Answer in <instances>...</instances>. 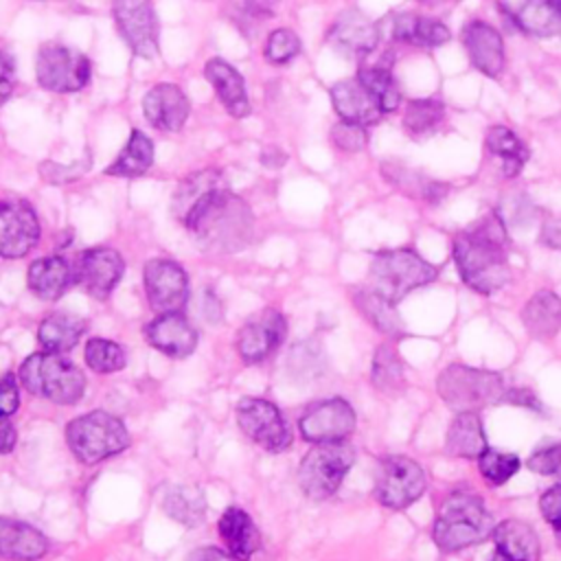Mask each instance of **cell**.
<instances>
[{
	"label": "cell",
	"mask_w": 561,
	"mask_h": 561,
	"mask_svg": "<svg viewBox=\"0 0 561 561\" xmlns=\"http://www.w3.org/2000/svg\"><path fill=\"white\" fill-rule=\"evenodd\" d=\"M497 213H489L454 237L451 250L460 278L478 294H493L511 278L508 232Z\"/></svg>",
	"instance_id": "cell-1"
},
{
	"label": "cell",
	"mask_w": 561,
	"mask_h": 561,
	"mask_svg": "<svg viewBox=\"0 0 561 561\" xmlns=\"http://www.w3.org/2000/svg\"><path fill=\"white\" fill-rule=\"evenodd\" d=\"M206 252L243 250L254 237V215L248 202L226 186L213 191L182 224Z\"/></svg>",
	"instance_id": "cell-2"
},
{
	"label": "cell",
	"mask_w": 561,
	"mask_h": 561,
	"mask_svg": "<svg viewBox=\"0 0 561 561\" xmlns=\"http://www.w3.org/2000/svg\"><path fill=\"white\" fill-rule=\"evenodd\" d=\"M495 522L484 502L469 491H451L438 506L432 539L443 552H460L493 535Z\"/></svg>",
	"instance_id": "cell-3"
},
{
	"label": "cell",
	"mask_w": 561,
	"mask_h": 561,
	"mask_svg": "<svg viewBox=\"0 0 561 561\" xmlns=\"http://www.w3.org/2000/svg\"><path fill=\"white\" fill-rule=\"evenodd\" d=\"M22 386L57 405H72L83 397L85 377L61 353H33L20 366Z\"/></svg>",
	"instance_id": "cell-4"
},
{
	"label": "cell",
	"mask_w": 561,
	"mask_h": 561,
	"mask_svg": "<svg viewBox=\"0 0 561 561\" xmlns=\"http://www.w3.org/2000/svg\"><path fill=\"white\" fill-rule=\"evenodd\" d=\"M508 386L500 373L467 366L449 364L436 377L438 397L456 412H478L486 405L504 403Z\"/></svg>",
	"instance_id": "cell-5"
},
{
	"label": "cell",
	"mask_w": 561,
	"mask_h": 561,
	"mask_svg": "<svg viewBox=\"0 0 561 561\" xmlns=\"http://www.w3.org/2000/svg\"><path fill=\"white\" fill-rule=\"evenodd\" d=\"M370 285L375 291L386 296L390 302H399L410 291L430 285L438 270L425 261L412 248H397V250H381L375 254L370 263Z\"/></svg>",
	"instance_id": "cell-6"
},
{
	"label": "cell",
	"mask_w": 561,
	"mask_h": 561,
	"mask_svg": "<svg viewBox=\"0 0 561 561\" xmlns=\"http://www.w3.org/2000/svg\"><path fill=\"white\" fill-rule=\"evenodd\" d=\"M66 440L77 460L85 465H96L127 449L131 438L118 416L103 410H94L68 423Z\"/></svg>",
	"instance_id": "cell-7"
},
{
	"label": "cell",
	"mask_w": 561,
	"mask_h": 561,
	"mask_svg": "<svg viewBox=\"0 0 561 561\" xmlns=\"http://www.w3.org/2000/svg\"><path fill=\"white\" fill-rule=\"evenodd\" d=\"M353 462L355 449L346 440L313 445L298 467L300 491L311 500L331 497L340 489Z\"/></svg>",
	"instance_id": "cell-8"
},
{
	"label": "cell",
	"mask_w": 561,
	"mask_h": 561,
	"mask_svg": "<svg viewBox=\"0 0 561 561\" xmlns=\"http://www.w3.org/2000/svg\"><path fill=\"white\" fill-rule=\"evenodd\" d=\"M427 489L423 467L401 454H390L379 460L375 476V497L390 511H403L414 504Z\"/></svg>",
	"instance_id": "cell-9"
},
{
	"label": "cell",
	"mask_w": 561,
	"mask_h": 561,
	"mask_svg": "<svg viewBox=\"0 0 561 561\" xmlns=\"http://www.w3.org/2000/svg\"><path fill=\"white\" fill-rule=\"evenodd\" d=\"M35 77L48 92H79L90 81V59L81 50L50 42L37 53Z\"/></svg>",
	"instance_id": "cell-10"
},
{
	"label": "cell",
	"mask_w": 561,
	"mask_h": 561,
	"mask_svg": "<svg viewBox=\"0 0 561 561\" xmlns=\"http://www.w3.org/2000/svg\"><path fill=\"white\" fill-rule=\"evenodd\" d=\"M234 412L241 432L265 451L278 454L291 445V430L272 401L261 397H245L237 403Z\"/></svg>",
	"instance_id": "cell-11"
},
{
	"label": "cell",
	"mask_w": 561,
	"mask_h": 561,
	"mask_svg": "<svg viewBox=\"0 0 561 561\" xmlns=\"http://www.w3.org/2000/svg\"><path fill=\"white\" fill-rule=\"evenodd\" d=\"M112 18L118 35L134 55L151 59L158 53L160 22L151 0H114Z\"/></svg>",
	"instance_id": "cell-12"
},
{
	"label": "cell",
	"mask_w": 561,
	"mask_h": 561,
	"mask_svg": "<svg viewBox=\"0 0 561 561\" xmlns=\"http://www.w3.org/2000/svg\"><path fill=\"white\" fill-rule=\"evenodd\" d=\"M145 294L153 311L173 313L188 300V274L173 259H151L142 272Z\"/></svg>",
	"instance_id": "cell-13"
},
{
	"label": "cell",
	"mask_w": 561,
	"mask_h": 561,
	"mask_svg": "<svg viewBox=\"0 0 561 561\" xmlns=\"http://www.w3.org/2000/svg\"><path fill=\"white\" fill-rule=\"evenodd\" d=\"M298 427L300 436L313 445L342 443L355 430V410L344 399H324L302 412Z\"/></svg>",
	"instance_id": "cell-14"
},
{
	"label": "cell",
	"mask_w": 561,
	"mask_h": 561,
	"mask_svg": "<svg viewBox=\"0 0 561 561\" xmlns=\"http://www.w3.org/2000/svg\"><path fill=\"white\" fill-rule=\"evenodd\" d=\"M72 272L75 283H79L85 294H90L96 300H105L116 289L125 272V263L114 248L99 245L83 250L77 256Z\"/></svg>",
	"instance_id": "cell-15"
},
{
	"label": "cell",
	"mask_w": 561,
	"mask_h": 561,
	"mask_svg": "<svg viewBox=\"0 0 561 561\" xmlns=\"http://www.w3.org/2000/svg\"><path fill=\"white\" fill-rule=\"evenodd\" d=\"M39 239V219L31 204L11 199L0 204V259L28 254Z\"/></svg>",
	"instance_id": "cell-16"
},
{
	"label": "cell",
	"mask_w": 561,
	"mask_h": 561,
	"mask_svg": "<svg viewBox=\"0 0 561 561\" xmlns=\"http://www.w3.org/2000/svg\"><path fill=\"white\" fill-rule=\"evenodd\" d=\"M287 322L280 311L263 309L252 316L237 335V351L245 364H259L270 357L283 342Z\"/></svg>",
	"instance_id": "cell-17"
},
{
	"label": "cell",
	"mask_w": 561,
	"mask_h": 561,
	"mask_svg": "<svg viewBox=\"0 0 561 561\" xmlns=\"http://www.w3.org/2000/svg\"><path fill=\"white\" fill-rule=\"evenodd\" d=\"M329 44L346 57H368L379 44V26L357 9L337 15L327 35Z\"/></svg>",
	"instance_id": "cell-18"
},
{
	"label": "cell",
	"mask_w": 561,
	"mask_h": 561,
	"mask_svg": "<svg viewBox=\"0 0 561 561\" xmlns=\"http://www.w3.org/2000/svg\"><path fill=\"white\" fill-rule=\"evenodd\" d=\"M462 44L471 66L495 79L504 70V42L495 26L484 20H469L462 28Z\"/></svg>",
	"instance_id": "cell-19"
},
{
	"label": "cell",
	"mask_w": 561,
	"mask_h": 561,
	"mask_svg": "<svg viewBox=\"0 0 561 561\" xmlns=\"http://www.w3.org/2000/svg\"><path fill=\"white\" fill-rule=\"evenodd\" d=\"M142 114L158 131H180L191 114V103L180 85L158 83L145 94Z\"/></svg>",
	"instance_id": "cell-20"
},
{
	"label": "cell",
	"mask_w": 561,
	"mask_h": 561,
	"mask_svg": "<svg viewBox=\"0 0 561 561\" xmlns=\"http://www.w3.org/2000/svg\"><path fill=\"white\" fill-rule=\"evenodd\" d=\"M145 340L156 351L182 359L188 357L197 346V331L191 322L180 313H160L145 327Z\"/></svg>",
	"instance_id": "cell-21"
},
{
	"label": "cell",
	"mask_w": 561,
	"mask_h": 561,
	"mask_svg": "<svg viewBox=\"0 0 561 561\" xmlns=\"http://www.w3.org/2000/svg\"><path fill=\"white\" fill-rule=\"evenodd\" d=\"M329 94H331V103H333V110L337 112L340 121H348V123L368 127V125H375L383 116V112L377 105V101L373 99V94L359 83L357 77L333 83Z\"/></svg>",
	"instance_id": "cell-22"
},
{
	"label": "cell",
	"mask_w": 561,
	"mask_h": 561,
	"mask_svg": "<svg viewBox=\"0 0 561 561\" xmlns=\"http://www.w3.org/2000/svg\"><path fill=\"white\" fill-rule=\"evenodd\" d=\"M204 77L208 79L217 99L221 101V105L230 116L245 118L250 114L252 107L245 92V81L234 66H230L219 57H213L204 66Z\"/></svg>",
	"instance_id": "cell-23"
},
{
	"label": "cell",
	"mask_w": 561,
	"mask_h": 561,
	"mask_svg": "<svg viewBox=\"0 0 561 561\" xmlns=\"http://www.w3.org/2000/svg\"><path fill=\"white\" fill-rule=\"evenodd\" d=\"M217 533L226 543V550L237 559V561H248L261 543L259 530L252 522V517L239 508V506H228L217 524Z\"/></svg>",
	"instance_id": "cell-24"
},
{
	"label": "cell",
	"mask_w": 561,
	"mask_h": 561,
	"mask_svg": "<svg viewBox=\"0 0 561 561\" xmlns=\"http://www.w3.org/2000/svg\"><path fill=\"white\" fill-rule=\"evenodd\" d=\"M48 550L46 537L31 524L0 517V557L11 561H33Z\"/></svg>",
	"instance_id": "cell-25"
},
{
	"label": "cell",
	"mask_w": 561,
	"mask_h": 561,
	"mask_svg": "<svg viewBox=\"0 0 561 561\" xmlns=\"http://www.w3.org/2000/svg\"><path fill=\"white\" fill-rule=\"evenodd\" d=\"M495 552L508 561H539L541 546L530 524L522 519H504L493 528Z\"/></svg>",
	"instance_id": "cell-26"
},
{
	"label": "cell",
	"mask_w": 561,
	"mask_h": 561,
	"mask_svg": "<svg viewBox=\"0 0 561 561\" xmlns=\"http://www.w3.org/2000/svg\"><path fill=\"white\" fill-rule=\"evenodd\" d=\"M75 280L70 263L61 256H44L28 265L26 283L39 300H57Z\"/></svg>",
	"instance_id": "cell-27"
},
{
	"label": "cell",
	"mask_w": 561,
	"mask_h": 561,
	"mask_svg": "<svg viewBox=\"0 0 561 561\" xmlns=\"http://www.w3.org/2000/svg\"><path fill=\"white\" fill-rule=\"evenodd\" d=\"M489 449L478 412H458L445 436V451L454 458L478 460Z\"/></svg>",
	"instance_id": "cell-28"
},
{
	"label": "cell",
	"mask_w": 561,
	"mask_h": 561,
	"mask_svg": "<svg viewBox=\"0 0 561 561\" xmlns=\"http://www.w3.org/2000/svg\"><path fill=\"white\" fill-rule=\"evenodd\" d=\"M522 322L530 337L552 340L561 329V298L550 289H539L524 305Z\"/></svg>",
	"instance_id": "cell-29"
},
{
	"label": "cell",
	"mask_w": 561,
	"mask_h": 561,
	"mask_svg": "<svg viewBox=\"0 0 561 561\" xmlns=\"http://www.w3.org/2000/svg\"><path fill=\"white\" fill-rule=\"evenodd\" d=\"M392 37L419 46V48H436L449 42L451 33L449 28L430 15H416V13H399L392 20Z\"/></svg>",
	"instance_id": "cell-30"
},
{
	"label": "cell",
	"mask_w": 561,
	"mask_h": 561,
	"mask_svg": "<svg viewBox=\"0 0 561 561\" xmlns=\"http://www.w3.org/2000/svg\"><path fill=\"white\" fill-rule=\"evenodd\" d=\"M217 188H224V175L219 169H202L186 175L171 199V210L180 224H184V219Z\"/></svg>",
	"instance_id": "cell-31"
},
{
	"label": "cell",
	"mask_w": 561,
	"mask_h": 561,
	"mask_svg": "<svg viewBox=\"0 0 561 561\" xmlns=\"http://www.w3.org/2000/svg\"><path fill=\"white\" fill-rule=\"evenodd\" d=\"M353 302L359 309V313L383 335H388V337L405 335V327L394 309V302H390L386 296H381L373 287L355 289Z\"/></svg>",
	"instance_id": "cell-32"
},
{
	"label": "cell",
	"mask_w": 561,
	"mask_h": 561,
	"mask_svg": "<svg viewBox=\"0 0 561 561\" xmlns=\"http://www.w3.org/2000/svg\"><path fill=\"white\" fill-rule=\"evenodd\" d=\"M85 333V320L72 313L55 311L46 316L37 327V340L48 353H66L79 344Z\"/></svg>",
	"instance_id": "cell-33"
},
{
	"label": "cell",
	"mask_w": 561,
	"mask_h": 561,
	"mask_svg": "<svg viewBox=\"0 0 561 561\" xmlns=\"http://www.w3.org/2000/svg\"><path fill=\"white\" fill-rule=\"evenodd\" d=\"M515 24L535 37L561 35V0H526L517 13Z\"/></svg>",
	"instance_id": "cell-34"
},
{
	"label": "cell",
	"mask_w": 561,
	"mask_h": 561,
	"mask_svg": "<svg viewBox=\"0 0 561 561\" xmlns=\"http://www.w3.org/2000/svg\"><path fill=\"white\" fill-rule=\"evenodd\" d=\"M153 164V142L140 129H134L118 158L105 169L112 178H140Z\"/></svg>",
	"instance_id": "cell-35"
},
{
	"label": "cell",
	"mask_w": 561,
	"mask_h": 561,
	"mask_svg": "<svg viewBox=\"0 0 561 561\" xmlns=\"http://www.w3.org/2000/svg\"><path fill=\"white\" fill-rule=\"evenodd\" d=\"M486 149L489 153L497 156L502 162V173L504 178H515L519 175V171L524 169V164L528 162V147L524 145V140L508 127L504 125H493L486 131Z\"/></svg>",
	"instance_id": "cell-36"
},
{
	"label": "cell",
	"mask_w": 561,
	"mask_h": 561,
	"mask_svg": "<svg viewBox=\"0 0 561 561\" xmlns=\"http://www.w3.org/2000/svg\"><path fill=\"white\" fill-rule=\"evenodd\" d=\"M359 83L373 94V99L377 101V105L381 107L383 114H390L399 107L401 103V90L399 83L392 75L390 61H377V64H368L362 66L357 72Z\"/></svg>",
	"instance_id": "cell-37"
},
{
	"label": "cell",
	"mask_w": 561,
	"mask_h": 561,
	"mask_svg": "<svg viewBox=\"0 0 561 561\" xmlns=\"http://www.w3.org/2000/svg\"><path fill=\"white\" fill-rule=\"evenodd\" d=\"M162 508L178 524H182L186 528H193L206 515V500H204V493L197 486L178 484V486H171L164 493Z\"/></svg>",
	"instance_id": "cell-38"
},
{
	"label": "cell",
	"mask_w": 561,
	"mask_h": 561,
	"mask_svg": "<svg viewBox=\"0 0 561 561\" xmlns=\"http://www.w3.org/2000/svg\"><path fill=\"white\" fill-rule=\"evenodd\" d=\"M445 121V105L438 99H412L403 112V129L414 140H425Z\"/></svg>",
	"instance_id": "cell-39"
},
{
	"label": "cell",
	"mask_w": 561,
	"mask_h": 561,
	"mask_svg": "<svg viewBox=\"0 0 561 561\" xmlns=\"http://www.w3.org/2000/svg\"><path fill=\"white\" fill-rule=\"evenodd\" d=\"M383 178L390 180L403 193L423 197L430 204H438L447 195V191H449V186L445 182H436V180L423 178V173H419L414 169H408L403 164H397V162L383 164Z\"/></svg>",
	"instance_id": "cell-40"
},
{
	"label": "cell",
	"mask_w": 561,
	"mask_h": 561,
	"mask_svg": "<svg viewBox=\"0 0 561 561\" xmlns=\"http://www.w3.org/2000/svg\"><path fill=\"white\" fill-rule=\"evenodd\" d=\"M370 379L386 394H397L405 388V364L392 344H381L375 351Z\"/></svg>",
	"instance_id": "cell-41"
},
{
	"label": "cell",
	"mask_w": 561,
	"mask_h": 561,
	"mask_svg": "<svg viewBox=\"0 0 561 561\" xmlns=\"http://www.w3.org/2000/svg\"><path fill=\"white\" fill-rule=\"evenodd\" d=\"M85 364L94 370V373H101V375H107V373H116L125 366V351L121 344L112 342V340H105V337H92L88 344H85Z\"/></svg>",
	"instance_id": "cell-42"
},
{
	"label": "cell",
	"mask_w": 561,
	"mask_h": 561,
	"mask_svg": "<svg viewBox=\"0 0 561 561\" xmlns=\"http://www.w3.org/2000/svg\"><path fill=\"white\" fill-rule=\"evenodd\" d=\"M519 467H522V460L515 454L491 449V447L478 458V469L482 478L493 486L508 482L519 471Z\"/></svg>",
	"instance_id": "cell-43"
},
{
	"label": "cell",
	"mask_w": 561,
	"mask_h": 561,
	"mask_svg": "<svg viewBox=\"0 0 561 561\" xmlns=\"http://www.w3.org/2000/svg\"><path fill=\"white\" fill-rule=\"evenodd\" d=\"M300 53V39L294 31L289 28H276L267 35L265 46H263V55L270 64L283 66L287 61H291L296 55Z\"/></svg>",
	"instance_id": "cell-44"
},
{
	"label": "cell",
	"mask_w": 561,
	"mask_h": 561,
	"mask_svg": "<svg viewBox=\"0 0 561 561\" xmlns=\"http://www.w3.org/2000/svg\"><path fill=\"white\" fill-rule=\"evenodd\" d=\"M526 467L537 476L561 480V443H543L530 454Z\"/></svg>",
	"instance_id": "cell-45"
},
{
	"label": "cell",
	"mask_w": 561,
	"mask_h": 561,
	"mask_svg": "<svg viewBox=\"0 0 561 561\" xmlns=\"http://www.w3.org/2000/svg\"><path fill=\"white\" fill-rule=\"evenodd\" d=\"M535 213H537V208L524 193H513V195L504 197L502 206L497 210V215L502 217V221L506 226H517V228L528 226L533 221Z\"/></svg>",
	"instance_id": "cell-46"
},
{
	"label": "cell",
	"mask_w": 561,
	"mask_h": 561,
	"mask_svg": "<svg viewBox=\"0 0 561 561\" xmlns=\"http://www.w3.org/2000/svg\"><path fill=\"white\" fill-rule=\"evenodd\" d=\"M331 142L346 153H355L366 147L368 134H366V127H362L357 123L340 121L331 127Z\"/></svg>",
	"instance_id": "cell-47"
},
{
	"label": "cell",
	"mask_w": 561,
	"mask_h": 561,
	"mask_svg": "<svg viewBox=\"0 0 561 561\" xmlns=\"http://www.w3.org/2000/svg\"><path fill=\"white\" fill-rule=\"evenodd\" d=\"M539 511L541 517L552 528L557 543L561 546V484H554L548 491H543V495L539 497Z\"/></svg>",
	"instance_id": "cell-48"
},
{
	"label": "cell",
	"mask_w": 561,
	"mask_h": 561,
	"mask_svg": "<svg viewBox=\"0 0 561 561\" xmlns=\"http://www.w3.org/2000/svg\"><path fill=\"white\" fill-rule=\"evenodd\" d=\"M90 167V158H85L83 162H72V164H57V162H44L39 167V173L46 182L53 184H66L72 182L77 178H81Z\"/></svg>",
	"instance_id": "cell-49"
},
{
	"label": "cell",
	"mask_w": 561,
	"mask_h": 561,
	"mask_svg": "<svg viewBox=\"0 0 561 561\" xmlns=\"http://www.w3.org/2000/svg\"><path fill=\"white\" fill-rule=\"evenodd\" d=\"M20 405V392L13 375L0 377V414L11 416Z\"/></svg>",
	"instance_id": "cell-50"
},
{
	"label": "cell",
	"mask_w": 561,
	"mask_h": 561,
	"mask_svg": "<svg viewBox=\"0 0 561 561\" xmlns=\"http://www.w3.org/2000/svg\"><path fill=\"white\" fill-rule=\"evenodd\" d=\"M15 88V66L13 59L0 50V105L11 96Z\"/></svg>",
	"instance_id": "cell-51"
},
{
	"label": "cell",
	"mask_w": 561,
	"mask_h": 561,
	"mask_svg": "<svg viewBox=\"0 0 561 561\" xmlns=\"http://www.w3.org/2000/svg\"><path fill=\"white\" fill-rule=\"evenodd\" d=\"M539 243L550 250H561V217H548L541 224Z\"/></svg>",
	"instance_id": "cell-52"
},
{
	"label": "cell",
	"mask_w": 561,
	"mask_h": 561,
	"mask_svg": "<svg viewBox=\"0 0 561 561\" xmlns=\"http://www.w3.org/2000/svg\"><path fill=\"white\" fill-rule=\"evenodd\" d=\"M504 401H508L513 405H524V408H530V410H541L539 399L528 388H519V386H508V390L504 394Z\"/></svg>",
	"instance_id": "cell-53"
},
{
	"label": "cell",
	"mask_w": 561,
	"mask_h": 561,
	"mask_svg": "<svg viewBox=\"0 0 561 561\" xmlns=\"http://www.w3.org/2000/svg\"><path fill=\"white\" fill-rule=\"evenodd\" d=\"M186 561H237L228 550L215 548V546H204V548H195Z\"/></svg>",
	"instance_id": "cell-54"
},
{
	"label": "cell",
	"mask_w": 561,
	"mask_h": 561,
	"mask_svg": "<svg viewBox=\"0 0 561 561\" xmlns=\"http://www.w3.org/2000/svg\"><path fill=\"white\" fill-rule=\"evenodd\" d=\"M15 440H18V434L13 423L9 421V416L0 414V454H9L15 447Z\"/></svg>",
	"instance_id": "cell-55"
},
{
	"label": "cell",
	"mask_w": 561,
	"mask_h": 561,
	"mask_svg": "<svg viewBox=\"0 0 561 561\" xmlns=\"http://www.w3.org/2000/svg\"><path fill=\"white\" fill-rule=\"evenodd\" d=\"M276 2H278V0H245V9H248V13H250L252 18L265 20V18H272V15H274Z\"/></svg>",
	"instance_id": "cell-56"
},
{
	"label": "cell",
	"mask_w": 561,
	"mask_h": 561,
	"mask_svg": "<svg viewBox=\"0 0 561 561\" xmlns=\"http://www.w3.org/2000/svg\"><path fill=\"white\" fill-rule=\"evenodd\" d=\"M416 2L427 4V7H436V4H445V2H449V0H416Z\"/></svg>",
	"instance_id": "cell-57"
},
{
	"label": "cell",
	"mask_w": 561,
	"mask_h": 561,
	"mask_svg": "<svg viewBox=\"0 0 561 561\" xmlns=\"http://www.w3.org/2000/svg\"><path fill=\"white\" fill-rule=\"evenodd\" d=\"M491 561H508V559H506V557H502V554H500V552H495V554H493V559H491Z\"/></svg>",
	"instance_id": "cell-58"
}]
</instances>
